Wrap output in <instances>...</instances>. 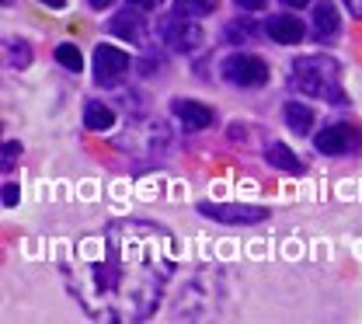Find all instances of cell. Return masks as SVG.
I'll return each mask as SVG.
<instances>
[{
  "label": "cell",
  "mask_w": 362,
  "mask_h": 324,
  "mask_svg": "<svg viewBox=\"0 0 362 324\" xmlns=\"http://www.w3.org/2000/svg\"><path fill=\"white\" fill-rule=\"evenodd\" d=\"M216 4L220 0H175V11L188 14V18H206V14L216 11Z\"/></svg>",
  "instance_id": "cell-18"
},
{
  "label": "cell",
  "mask_w": 362,
  "mask_h": 324,
  "mask_svg": "<svg viewBox=\"0 0 362 324\" xmlns=\"http://www.w3.org/2000/svg\"><path fill=\"white\" fill-rule=\"evenodd\" d=\"M129 7H136V11H157L164 0H126Z\"/></svg>",
  "instance_id": "cell-21"
},
{
  "label": "cell",
  "mask_w": 362,
  "mask_h": 324,
  "mask_svg": "<svg viewBox=\"0 0 362 324\" xmlns=\"http://www.w3.org/2000/svg\"><path fill=\"white\" fill-rule=\"evenodd\" d=\"M265 35H269L272 42H279V46H300L303 35H307V28L293 14H272L269 21H265Z\"/></svg>",
  "instance_id": "cell-9"
},
{
  "label": "cell",
  "mask_w": 362,
  "mask_h": 324,
  "mask_svg": "<svg viewBox=\"0 0 362 324\" xmlns=\"http://www.w3.org/2000/svg\"><path fill=\"white\" fill-rule=\"evenodd\" d=\"M289 88L307 98H317V101H327V105L349 101L341 91V70L327 56H300L289 70Z\"/></svg>",
  "instance_id": "cell-2"
},
{
  "label": "cell",
  "mask_w": 362,
  "mask_h": 324,
  "mask_svg": "<svg viewBox=\"0 0 362 324\" xmlns=\"http://www.w3.org/2000/svg\"><path fill=\"white\" fill-rule=\"evenodd\" d=\"M195 21H199V18H188V14H181V11L160 14V18H157V35H160L164 46L175 49V52H195V49L202 46V39H206Z\"/></svg>",
  "instance_id": "cell-3"
},
{
  "label": "cell",
  "mask_w": 362,
  "mask_h": 324,
  "mask_svg": "<svg viewBox=\"0 0 362 324\" xmlns=\"http://www.w3.org/2000/svg\"><path fill=\"white\" fill-rule=\"evenodd\" d=\"M94 11H105V7H112V0H88Z\"/></svg>",
  "instance_id": "cell-25"
},
{
  "label": "cell",
  "mask_w": 362,
  "mask_h": 324,
  "mask_svg": "<svg viewBox=\"0 0 362 324\" xmlns=\"http://www.w3.org/2000/svg\"><path fill=\"white\" fill-rule=\"evenodd\" d=\"M178 269L171 231L146 220H115L101 233V255L70 282L84 311L105 321H146Z\"/></svg>",
  "instance_id": "cell-1"
},
{
  "label": "cell",
  "mask_w": 362,
  "mask_h": 324,
  "mask_svg": "<svg viewBox=\"0 0 362 324\" xmlns=\"http://www.w3.org/2000/svg\"><path fill=\"white\" fill-rule=\"evenodd\" d=\"M4 59H7L11 70H25V66H32V46L25 39H7L4 42Z\"/></svg>",
  "instance_id": "cell-15"
},
{
  "label": "cell",
  "mask_w": 362,
  "mask_h": 324,
  "mask_svg": "<svg viewBox=\"0 0 362 324\" xmlns=\"http://www.w3.org/2000/svg\"><path fill=\"white\" fill-rule=\"evenodd\" d=\"M233 4H237L240 11H262V7H265V0H233Z\"/></svg>",
  "instance_id": "cell-22"
},
{
  "label": "cell",
  "mask_w": 362,
  "mask_h": 324,
  "mask_svg": "<svg viewBox=\"0 0 362 324\" xmlns=\"http://www.w3.org/2000/svg\"><path fill=\"white\" fill-rule=\"evenodd\" d=\"M286 126L296 133V137H307L310 126H314V112L300 101H286Z\"/></svg>",
  "instance_id": "cell-14"
},
{
  "label": "cell",
  "mask_w": 362,
  "mask_h": 324,
  "mask_svg": "<svg viewBox=\"0 0 362 324\" xmlns=\"http://www.w3.org/2000/svg\"><path fill=\"white\" fill-rule=\"evenodd\" d=\"M56 59H59V66L70 70V74H81V70H84V56H81V49L70 46V42L56 46Z\"/></svg>",
  "instance_id": "cell-17"
},
{
  "label": "cell",
  "mask_w": 362,
  "mask_h": 324,
  "mask_svg": "<svg viewBox=\"0 0 362 324\" xmlns=\"http://www.w3.org/2000/svg\"><path fill=\"white\" fill-rule=\"evenodd\" d=\"M338 7L334 4H327V0H320L314 4V35L320 42H327V39H334L338 35Z\"/></svg>",
  "instance_id": "cell-12"
},
{
  "label": "cell",
  "mask_w": 362,
  "mask_h": 324,
  "mask_svg": "<svg viewBox=\"0 0 362 324\" xmlns=\"http://www.w3.org/2000/svg\"><path fill=\"white\" fill-rule=\"evenodd\" d=\"M171 115L178 119L188 133H199V129H209L216 119H213V108H206L202 101H192V98H175L171 101Z\"/></svg>",
  "instance_id": "cell-8"
},
{
  "label": "cell",
  "mask_w": 362,
  "mask_h": 324,
  "mask_svg": "<svg viewBox=\"0 0 362 324\" xmlns=\"http://www.w3.org/2000/svg\"><path fill=\"white\" fill-rule=\"evenodd\" d=\"M18 199H21L18 185H14V182H7V185H4V206H7V209H14V206H18Z\"/></svg>",
  "instance_id": "cell-20"
},
{
  "label": "cell",
  "mask_w": 362,
  "mask_h": 324,
  "mask_svg": "<svg viewBox=\"0 0 362 324\" xmlns=\"http://www.w3.org/2000/svg\"><path fill=\"white\" fill-rule=\"evenodd\" d=\"M199 213L206 220H216V224H262V220H269L265 206H244V202H202Z\"/></svg>",
  "instance_id": "cell-7"
},
{
  "label": "cell",
  "mask_w": 362,
  "mask_h": 324,
  "mask_svg": "<svg viewBox=\"0 0 362 324\" xmlns=\"http://www.w3.org/2000/svg\"><path fill=\"white\" fill-rule=\"evenodd\" d=\"M317 150L320 154H327V157H341V154H356L362 146V137L356 126H349V122H331V126H324L320 133L314 137Z\"/></svg>",
  "instance_id": "cell-6"
},
{
  "label": "cell",
  "mask_w": 362,
  "mask_h": 324,
  "mask_svg": "<svg viewBox=\"0 0 362 324\" xmlns=\"http://www.w3.org/2000/svg\"><path fill=\"white\" fill-rule=\"evenodd\" d=\"M39 4H45V7H52V11H63V7H66V0H39Z\"/></svg>",
  "instance_id": "cell-24"
},
{
  "label": "cell",
  "mask_w": 362,
  "mask_h": 324,
  "mask_svg": "<svg viewBox=\"0 0 362 324\" xmlns=\"http://www.w3.org/2000/svg\"><path fill=\"white\" fill-rule=\"evenodd\" d=\"M265 161H269L272 168L286 171V175H303V171H307L303 161L296 157V150H289L286 143H269V146H265Z\"/></svg>",
  "instance_id": "cell-11"
},
{
  "label": "cell",
  "mask_w": 362,
  "mask_h": 324,
  "mask_svg": "<svg viewBox=\"0 0 362 324\" xmlns=\"http://www.w3.org/2000/svg\"><path fill=\"white\" fill-rule=\"evenodd\" d=\"M14 157H21V143H18V139H7V143H4V171L14 168Z\"/></svg>",
  "instance_id": "cell-19"
},
{
  "label": "cell",
  "mask_w": 362,
  "mask_h": 324,
  "mask_svg": "<svg viewBox=\"0 0 362 324\" xmlns=\"http://www.w3.org/2000/svg\"><path fill=\"white\" fill-rule=\"evenodd\" d=\"M282 4H286V7H307L310 0H282Z\"/></svg>",
  "instance_id": "cell-26"
},
{
  "label": "cell",
  "mask_w": 362,
  "mask_h": 324,
  "mask_svg": "<svg viewBox=\"0 0 362 324\" xmlns=\"http://www.w3.org/2000/svg\"><path fill=\"white\" fill-rule=\"evenodd\" d=\"M129 70H133L129 52L108 46V42H101V46L94 49V81H98L101 88H119V84L129 77Z\"/></svg>",
  "instance_id": "cell-5"
},
{
  "label": "cell",
  "mask_w": 362,
  "mask_h": 324,
  "mask_svg": "<svg viewBox=\"0 0 362 324\" xmlns=\"http://www.w3.org/2000/svg\"><path fill=\"white\" fill-rule=\"evenodd\" d=\"M143 11H122V14H115L112 21H108V32L115 35V39H126V42H133V46H143L146 42V25H143V18H139Z\"/></svg>",
  "instance_id": "cell-10"
},
{
  "label": "cell",
  "mask_w": 362,
  "mask_h": 324,
  "mask_svg": "<svg viewBox=\"0 0 362 324\" xmlns=\"http://www.w3.org/2000/svg\"><path fill=\"white\" fill-rule=\"evenodd\" d=\"M220 74H223L226 84L233 88H262L269 84V63L255 52H233L220 63Z\"/></svg>",
  "instance_id": "cell-4"
},
{
  "label": "cell",
  "mask_w": 362,
  "mask_h": 324,
  "mask_svg": "<svg viewBox=\"0 0 362 324\" xmlns=\"http://www.w3.org/2000/svg\"><path fill=\"white\" fill-rule=\"evenodd\" d=\"M345 7H349V11H352V14L362 21V0H345Z\"/></svg>",
  "instance_id": "cell-23"
},
{
  "label": "cell",
  "mask_w": 362,
  "mask_h": 324,
  "mask_svg": "<svg viewBox=\"0 0 362 324\" xmlns=\"http://www.w3.org/2000/svg\"><path fill=\"white\" fill-rule=\"evenodd\" d=\"M226 42H233V46H244V42H255V25H251V18H237V21H230L226 25Z\"/></svg>",
  "instance_id": "cell-16"
},
{
  "label": "cell",
  "mask_w": 362,
  "mask_h": 324,
  "mask_svg": "<svg viewBox=\"0 0 362 324\" xmlns=\"http://www.w3.org/2000/svg\"><path fill=\"white\" fill-rule=\"evenodd\" d=\"M84 126L90 133H108L115 126V112L108 105H101V101H88L84 105Z\"/></svg>",
  "instance_id": "cell-13"
}]
</instances>
